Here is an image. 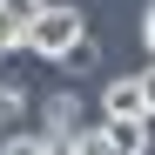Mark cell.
<instances>
[{
  "instance_id": "1",
  "label": "cell",
  "mask_w": 155,
  "mask_h": 155,
  "mask_svg": "<svg viewBox=\"0 0 155 155\" xmlns=\"http://www.w3.org/2000/svg\"><path fill=\"white\" fill-rule=\"evenodd\" d=\"M81 34H88L81 7H41V14L27 20V54H41V61H61V54H68Z\"/></svg>"
},
{
  "instance_id": "10",
  "label": "cell",
  "mask_w": 155,
  "mask_h": 155,
  "mask_svg": "<svg viewBox=\"0 0 155 155\" xmlns=\"http://www.w3.org/2000/svg\"><path fill=\"white\" fill-rule=\"evenodd\" d=\"M142 47H148V61H155V0H148V14H142Z\"/></svg>"
},
{
  "instance_id": "5",
  "label": "cell",
  "mask_w": 155,
  "mask_h": 155,
  "mask_svg": "<svg viewBox=\"0 0 155 155\" xmlns=\"http://www.w3.org/2000/svg\"><path fill=\"white\" fill-rule=\"evenodd\" d=\"M0 155H54V142L41 128H20V135H0Z\"/></svg>"
},
{
  "instance_id": "8",
  "label": "cell",
  "mask_w": 155,
  "mask_h": 155,
  "mask_svg": "<svg viewBox=\"0 0 155 155\" xmlns=\"http://www.w3.org/2000/svg\"><path fill=\"white\" fill-rule=\"evenodd\" d=\"M94 61H101V47H94L88 34H81V41H74V47H68V54H61V68H68V74H88Z\"/></svg>"
},
{
  "instance_id": "9",
  "label": "cell",
  "mask_w": 155,
  "mask_h": 155,
  "mask_svg": "<svg viewBox=\"0 0 155 155\" xmlns=\"http://www.w3.org/2000/svg\"><path fill=\"white\" fill-rule=\"evenodd\" d=\"M20 108H27V88H20V81H0V121H14Z\"/></svg>"
},
{
  "instance_id": "6",
  "label": "cell",
  "mask_w": 155,
  "mask_h": 155,
  "mask_svg": "<svg viewBox=\"0 0 155 155\" xmlns=\"http://www.w3.org/2000/svg\"><path fill=\"white\" fill-rule=\"evenodd\" d=\"M14 47H27V20L0 0V54H14Z\"/></svg>"
},
{
  "instance_id": "2",
  "label": "cell",
  "mask_w": 155,
  "mask_h": 155,
  "mask_svg": "<svg viewBox=\"0 0 155 155\" xmlns=\"http://www.w3.org/2000/svg\"><path fill=\"white\" fill-rule=\"evenodd\" d=\"M81 115H88V108H81V94H47V101H41V135L54 142V148H68V142L88 128Z\"/></svg>"
},
{
  "instance_id": "12",
  "label": "cell",
  "mask_w": 155,
  "mask_h": 155,
  "mask_svg": "<svg viewBox=\"0 0 155 155\" xmlns=\"http://www.w3.org/2000/svg\"><path fill=\"white\" fill-rule=\"evenodd\" d=\"M54 155H68V148H54Z\"/></svg>"
},
{
  "instance_id": "11",
  "label": "cell",
  "mask_w": 155,
  "mask_h": 155,
  "mask_svg": "<svg viewBox=\"0 0 155 155\" xmlns=\"http://www.w3.org/2000/svg\"><path fill=\"white\" fill-rule=\"evenodd\" d=\"M142 101H148V121H155V61L142 68Z\"/></svg>"
},
{
  "instance_id": "3",
  "label": "cell",
  "mask_w": 155,
  "mask_h": 155,
  "mask_svg": "<svg viewBox=\"0 0 155 155\" xmlns=\"http://www.w3.org/2000/svg\"><path fill=\"white\" fill-rule=\"evenodd\" d=\"M115 155H148V115H101Z\"/></svg>"
},
{
  "instance_id": "7",
  "label": "cell",
  "mask_w": 155,
  "mask_h": 155,
  "mask_svg": "<svg viewBox=\"0 0 155 155\" xmlns=\"http://www.w3.org/2000/svg\"><path fill=\"white\" fill-rule=\"evenodd\" d=\"M68 155H115V142H108V128H81L68 142Z\"/></svg>"
},
{
  "instance_id": "4",
  "label": "cell",
  "mask_w": 155,
  "mask_h": 155,
  "mask_svg": "<svg viewBox=\"0 0 155 155\" xmlns=\"http://www.w3.org/2000/svg\"><path fill=\"white\" fill-rule=\"evenodd\" d=\"M101 115H148V101H142V74H115V81L101 88Z\"/></svg>"
}]
</instances>
